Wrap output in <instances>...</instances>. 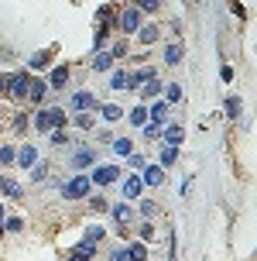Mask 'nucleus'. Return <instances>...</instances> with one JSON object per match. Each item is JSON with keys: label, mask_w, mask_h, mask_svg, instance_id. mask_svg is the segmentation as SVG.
<instances>
[{"label": "nucleus", "mask_w": 257, "mask_h": 261, "mask_svg": "<svg viewBox=\"0 0 257 261\" xmlns=\"http://www.w3.org/2000/svg\"><path fill=\"white\" fill-rule=\"evenodd\" d=\"M65 83H69V65H55L51 79H48V90H65Z\"/></svg>", "instance_id": "1a4fd4ad"}, {"label": "nucleus", "mask_w": 257, "mask_h": 261, "mask_svg": "<svg viewBox=\"0 0 257 261\" xmlns=\"http://www.w3.org/2000/svg\"><path fill=\"white\" fill-rule=\"evenodd\" d=\"M161 141H165V148H179V144L185 141V127H182V124H168V127L161 130Z\"/></svg>", "instance_id": "423d86ee"}, {"label": "nucleus", "mask_w": 257, "mask_h": 261, "mask_svg": "<svg viewBox=\"0 0 257 261\" xmlns=\"http://www.w3.org/2000/svg\"><path fill=\"white\" fill-rule=\"evenodd\" d=\"M76 124H79L82 130H86V127H93V114H79V117H76Z\"/></svg>", "instance_id": "f704fd0d"}, {"label": "nucleus", "mask_w": 257, "mask_h": 261, "mask_svg": "<svg viewBox=\"0 0 257 261\" xmlns=\"http://www.w3.org/2000/svg\"><path fill=\"white\" fill-rule=\"evenodd\" d=\"M151 237H154V227H151V223H144V227H141V244H148Z\"/></svg>", "instance_id": "e433bc0d"}, {"label": "nucleus", "mask_w": 257, "mask_h": 261, "mask_svg": "<svg viewBox=\"0 0 257 261\" xmlns=\"http://www.w3.org/2000/svg\"><path fill=\"white\" fill-rule=\"evenodd\" d=\"M179 158V148H161V165H175Z\"/></svg>", "instance_id": "cd10ccee"}, {"label": "nucleus", "mask_w": 257, "mask_h": 261, "mask_svg": "<svg viewBox=\"0 0 257 261\" xmlns=\"http://www.w3.org/2000/svg\"><path fill=\"white\" fill-rule=\"evenodd\" d=\"M158 93H161V79L154 76V79H148V83H144L141 96H144V100H154V96H158Z\"/></svg>", "instance_id": "aec40b11"}, {"label": "nucleus", "mask_w": 257, "mask_h": 261, "mask_svg": "<svg viewBox=\"0 0 257 261\" xmlns=\"http://www.w3.org/2000/svg\"><path fill=\"white\" fill-rule=\"evenodd\" d=\"M182 100V86L179 83H168V90H165V103H179Z\"/></svg>", "instance_id": "393cba45"}, {"label": "nucleus", "mask_w": 257, "mask_h": 261, "mask_svg": "<svg viewBox=\"0 0 257 261\" xmlns=\"http://www.w3.org/2000/svg\"><path fill=\"white\" fill-rule=\"evenodd\" d=\"M113 151L124 155V158H130L134 155V141H130V138H113Z\"/></svg>", "instance_id": "dca6fc26"}, {"label": "nucleus", "mask_w": 257, "mask_h": 261, "mask_svg": "<svg viewBox=\"0 0 257 261\" xmlns=\"http://www.w3.org/2000/svg\"><path fill=\"white\" fill-rule=\"evenodd\" d=\"M45 90H48V86H45L41 79H35L31 90H27V100H31V103H41V100H45Z\"/></svg>", "instance_id": "6ab92c4d"}, {"label": "nucleus", "mask_w": 257, "mask_h": 261, "mask_svg": "<svg viewBox=\"0 0 257 261\" xmlns=\"http://www.w3.org/2000/svg\"><path fill=\"white\" fill-rule=\"evenodd\" d=\"M165 62H168V65H179V62H182V45H179V41L165 48Z\"/></svg>", "instance_id": "412c9836"}, {"label": "nucleus", "mask_w": 257, "mask_h": 261, "mask_svg": "<svg viewBox=\"0 0 257 261\" xmlns=\"http://www.w3.org/2000/svg\"><path fill=\"white\" fill-rule=\"evenodd\" d=\"M158 134H161L158 127H151V124H144V138H158Z\"/></svg>", "instance_id": "a19ab883"}, {"label": "nucleus", "mask_w": 257, "mask_h": 261, "mask_svg": "<svg viewBox=\"0 0 257 261\" xmlns=\"http://www.w3.org/2000/svg\"><path fill=\"white\" fill-rule=\"evenodd\" d=\"M110 261H130V258H127V248H117L113 254H110Z\"/></svg>", "instance_id": "4c0bfd02"}, {"label": "nucleus", "mask_w": 257, "mask_h": 261, "mask_svg": "<svg viewBox=\"0 0 257 261\" xmlns=\"http://www.w3.org/2000/svg\"><path fill=\"white\" fill-rule=\"evenodd\" d=\"M4 196H7V199H21V186H14V182H4Z\"/></svg>", "instance_id": "c756f323"}, {"label": "nucleus", "mask_w": 257, "mask_h": 261, "mask_svg": "<svg viewBox=\"0 0 257 261\" xmlns=\"http://www.w3.org/2000/svg\"><path fill=\"white\" fill-rule=\"evenodd\" d=\"M127 258H130V261H148V244L134 241V244L127 248Z\"/></svg>", "instance_id": "a211bd4d"}, {"label": "nucleus", "mask_w": 257, "mask_h": 261, "mask_svg": "<svg viewBox=\"0 0 257 261\" xmlns=\"http://www.w3.org/2000/svg\"><path fill=\"white\" fill-rule=\"evenodd\" d=\"M4 90L11 93L14 100H27V90H31V79H27V72L7 76V79H4Z\"/></svg>", "instance_id": "f03ea898"}, {"label": "nucleus", "mask_w": 257, "mask_h": 261, "mask_svg": "<svg viewBox=\"0 0 257 261\" xmlns=\"http://www.w3.org/2000/svg\"><path fill=\"white\" fill-rule=\"evenodd\" d=\"M93 69H96V72H110V69H113V59H110V52H96V59H93Z\"/></svg>", "instance_id": "2eb2a0df"}, {"label": "nucleus", "mask_w": 257, "mask_h": 261, "mask_svg": "<svg viewBox=\"0 0 257 261\" xmlns=\"http://www.w3.org/2000/svg\"><path fill=\"white\" fill-rule=\"evenodd\" d=\"M226 114H230L233 120L240 117V96H230V100H226Z\"/></svg>", "instance_id": "c85d7f7f"}, {"label": "nucleus", "mask_w": 257, "mask_h": 261, "mask_svg": "<svg viewBox=\"0 0 257 261\" xmlns=\"http://www.w3.org/2000/svg\"><path fill=\"white\" fill-rule=\"evenodd\" d=\"M0 90H4V76H0Z\"/></svg>", "instance_id": "37998d69"}, {"label": "nucleus", "mask_w": 257, "mask_h": 261, "mask_svg": "<svg viewBox=\"0 0 257 261\" xmlns=\"http://www.w3.org/2000/svg\"><path fill=\"white\" fill-rule=\"evenodd\" d=\"M4 182H7V179H0V193H4Z\"/></svg>", "instance_id": "79ce46f5"}, {"label": "nucleus", "mask_w": 257, "mask_h": 261, "mask_svg": "<svg viewBox=\"0 0 257 261\" xmlns=\"http://www.w3.org/2000/svg\"><path fill=\"white\" fill-rule=\"evenodd\" d=\"M130 124L144 127V124H148V107H134V110H130Z\"/></svg>", "instance_id": "b1692460"}, {"label": "nucleus", "mask_w": 257, "mask_h": 261, "mask_svg": "<svg viewBox=\"0 0 257 261\" xmlns=\"http://www.w3.org/2000/svg\"><path fill=\"white\" fill-rule=\"evenodd\" d=\"M45 175H48V162L45 165H35V179H45Z\"/></svg>", "instance_id": "ea45409f"}, {"label": "nucleus", "mask_w": 257, "mask_h": 261, "mask_svg": "<svg viewBox=\"0 0 257 261\" xmlns=\"http://www.w3.org/2000/svg\"><path fill=\"white\" fill-rule=\"evenodd\" d=\"M117 179H120V169H117V165H96L93 175H90V182H96V186H110V182H117Z\"/></svg>", "instance_id": "20e7f679"}, {"label": "nucleus", "mask_w": 257, "mask_h": 261, "mask_svg": "<svg viewBox=\"0 0 257 261\" xmlns=\"http://www.w3.org/2000/svg\"><path fill=\"white\" fill-rule=\"evenodd\" d=\"M113 220L117 223H130V220H134V210H130L127 203H117V206H113Z\"/></svg>", "instance_id": "f3484780"}, {"label": "nucleus", "mask_w": 257, "mask_h": 261, "mask_svg": "<svg viewBox=\"0 0 257 261\" xmlns=\"http://www.w3.org/2000/svg\"><path fill=\"white\" fill-rule=\"evenodd\" d=\"M120 117H124V110H120L117 103H106V107H103V120H106V124H113V120H120Z\"/></svg>", "instance_id": "5701e85b"}, {"label": "nucleus", "mask_w": 257, "mask_h": 261, "mask_svg": "<svg viewBox=\"0 0 257 261\" xmlns=\"http://www.w3.org/2000/svg\"><path fill=\"white\" fill-rule=\"evenodd\" d=\"M93 254H96V244H86V241H82V244L72 251V261H93Z\"/></svg>", "instance_id": "4468645a"}, {"label": "nucleus", "mask_w": 257, "mask_h": 261, "mask_svg": "<svg viewBox=\"0 0 257 261\" xmlns=\"http://www.w3.org/2000/svg\"><path fill=\"white\" fill-rule=\"evenodd\" d=\"M14 162H17V169H35V165H38V148H35V144H21Z\"/></svg>", "instance_id": "39448f33"}, {"label": "nucleus", "mask_w": 257, "mask_h": 261, "mask_svg": "<svg viewBox=\"0 0 257 261\" xmlns=\"http://www.w3.org/2000/svg\"><path fill=\"white\" fill-rule=\"evenodd\" d=\"M110 90H127V69H117L110 76Z\"/></svg>", "instance_id": "4be33fe9"}, {"label": "nucleus", "mask_w": 257, "mask_h": 261, "mask_svg": "<svg viewBox=\"0 0 257 261\" xmlns=\"http://www.w3.org/2000/svg\"><path fill=\"white\" fill-rule=\"evenodd\" d=\"M154 38H158V28H154V24H144L141 28V41H144V45H151Z\"/></svg>", "instance_id": "bb28decb"}, {"label": "nucleus", "mask_w": 257, "mask_h": 261, "mask_svg": "<svg viewBox=\"0 0 257 261\" xmlns=\"http://www.w3.org/2000/svg\"><path fill=\"white\" fill-rule=\"evenodd\" d=\"M14 158H17V148H14V144H4V148H0V162H4V165H14Z\"/></svg>", "instance_id": "a878e982"}, {"label": "nucleus", "mask_w": 257, "mask_h": 261, "mask_svg": "<svg viewBox=\"0 0 257 261\" xmlns=\"http://www.w3.org/2000/svg\"><path fill=\"white\" fill-rule=\"evenodd\" d=\"M51 144H59V148H62V144H69V138H65V130H51Z\"/></svg>", "instance_id": "72a5a7b5"}, {"label": "nucleus", "mask_w": 257, "mask_h": 261, "mask_svg": "<svg viewBox=\"0 0 257 261\" xmlns=\"http://www.w3.org/2000/svg\"><path fill=\"white\" fill-rule=\"evenodd\" d=\"M93 162H96V151L93 148H79L76 155H72V169H90Z\"/></svg>", "instance_id": "9d476101"}, {"label": "nucleus", "mask_w": 257, "mask_h": 261, "mask_svg": "<svg viewBox=\"0 0 257 261\" xmlns=\"http://www.w3.org/2000/svg\"><path fill=\"white\" fill-rule=\"evenodd\" d=\"M41 65H48V52H38L31 59V69H41Z\"/></svg>", "instance_id": "473e14b6"}, {"label": "nucleus", "mask_w": 257, "mask_h": 261, "mask_svg": "<svg viewBox=\"0 0 257 261\" xmlns=\"http://www.w3.org/2000/svg\"><path fill=\"white\" fill-rule=\"evenodd\" d=\"M93 189V182H90V175H72L69 182L62 186V196L65 199H82V196Z\"/></svg>", "instance_id": "7ed1b4c3"}, {"label": "nucleus", "mask_w": 257, "mask_h": 261, "mask_svg": "<svg viewBox=\"0 0 257 261\" xmlns=\"http://www.w3.org/2000/svg\"><path fill=\"white\" fill-rule=\"evenodd\" d=\"M4 227L17 234V230H24V220H21V217H7V223H4Z\"/></svg>", "instance_id": "2f4dec72"}, {"label": "nucleus", "mask_w": 257, "mask_h": 261, "mask_svg": "<svg viewBox=\"0 0 257 261\" xmlns=\"http://www.w3.org/2000/svg\"><path fill=\"white\" fill-rule=\"evenodd\" d=\"M103 241V227H86V244H96Z\"/></svg>", "instance_id": "7c9ffc66"}, {"label": "nucleus", "mask_w": 257, "mask_h": 261, "mask_svg": "<svg viewBox=\"0 0 257 261\" xmlns=\"http://www.w3.org/2000/svg\"><path fill=\"white\" fill-rule=\"evenodd\" d=\"M165 182V172L158 165H144V175H141V186H161Z\"/></svg>", "instance_id": "f8f14e48"}, {"label": "nucleus", "mask_w": 257, "mask_h": 261, "mask_svg": "<svg viewBox=\"0 0 257 261\" xmlns=\"http://www.w3.org/2000/svg\"><path fill=\"white\" fill-rule=\"evenodd\" d=\"M65 124H69V117H65V110H59V107H48V110H38L35 114V127L45 134V130H62Z\"/></svg>", "instance_id": "f257e3e1"}, {"label": "nucleus", "mask_w": 257, "mask_h": 261, "mask_svg": "<svg viewBox=\"0 0 257 261\" xmlns=\"http://www.w3.org/2000/svg\"><path fill=\"white\" fill-rule=\"evenodd\" d=\"M120 28H124V31H137V28H141V11H137V7H127V11L120 14Z\"/></svg>", "instance_id": "6e6552de"}, {"label": "nucleus", "mask_w": 257, "mask_h": 261, "mask_svg": "<svg viewBox=\"0 0 257 261\" xmlns=\"http://www.w3.org/2000/svg\"><path fill=\"white\" fill-rule=\"evenodd\" d=\"M141 213H144V217H154V213H158V206H154L151 199H144V203H141Z\"/></svg>", "instance_id": "c9c22d12"}, {"label": "nucleus", "mask_w": 257, "mask_h": 261, "mask_svg": "<svg viewBox=\"0 0 257 261\" xmlns=\"http://www.w3.org/2000/svg\"><path fill=\"white\" fill-rule=\"evenodd\" d=\"M127 162H130V169H144V158L141 155H130Z\"/></svg>", "instance_id": "58836bf2"}, {"label": "nucleus", "mask_w": 257, "mask_h": 261, "mask_svg": "<svg viewBox=\"0 0 257 261\" xmlns=\"http://www.w3.org/2000/svg\"><path fill=\"white\" fill-rule=\"evenodd\" d=\"M0 217H4V206H0Z\"/></svg>", "instance_id": "c03bdc74"}, {"label": "nucleus", "mask_w": 257, "mask_h": 261, "mask_svg": "<svg viewBox=\"0 0 257 261\" xmlns=\"http://www.w3.org/2000/svg\"><path fill=\"white\" fill-rule=\"evenodd\" d=\"M165 120H168V103H165V100H158V103L148 110V124L161 130V124H165Z\"/></svg>", "instance_id": "0eeeda50"}, {"label": "nucleus", "mask_w": 257, "mask_h": 261, "mask_svg": "<svg viewBox=\"0 0 257 261\" xmlns=\"http://www.w3.org/2000/svg\"><path fill=\"white\" fill-rule=\"evenodd\" d=\"M141 179H137V175H127V179H124V196H127V199H137V196H141Z\"/></svg>", "instance_id": "ddd939ff"}, {"label": "nucleus", "mask_w": 257, "mask_h": 261, "mask_svg": "<svg viewBox=\"0 0 257 261\" xmlns=\"http://www.w3.org/2000/svg\"><path fill=\"white\" fill-rule=\"evenodd\" d=\"M90 107H93V93H90V90L72 93V110H76V114H86Z\"/></svg>", "instance_id": "9b49d317"}]
</instances>
